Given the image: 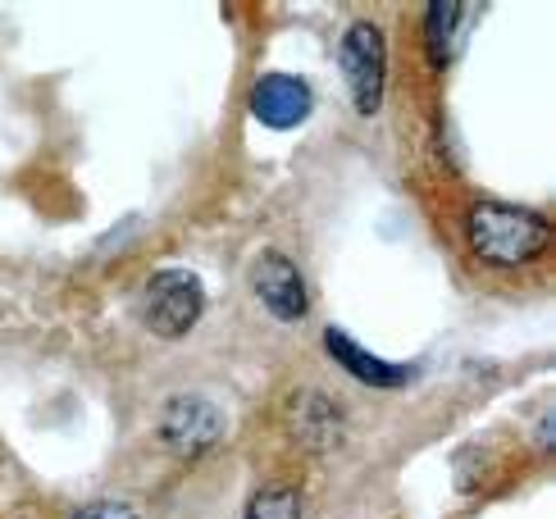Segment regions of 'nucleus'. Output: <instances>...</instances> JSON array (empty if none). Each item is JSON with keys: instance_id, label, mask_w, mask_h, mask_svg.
<instances>
[{"instance_id": "6e6552de", "label": "nucleus", "mask_w": 556, "mask_h": 519, "mask_svg": "<svg viewBox=\"0 0 556 519\" xmlns=\"http://www.w3.org/2000/svg\"><path fill=\"white\" fill-rule=\"evenodd\" d=\"M324 346H329V356L346 369V374H356L361 383H369V388H379V392H392V388H402L415 369H406V365H388V360H379V356H369V351H361L346 333H324Z\"/></svg>"}, {"instance_id": "0eeeda50", "label": "nucleus", "mask_w": 556, "mask_h": 519, "mask_svg": "<svg viewBox=\"0 0 556 519\" xmlns=\"http://www.w3.org/2000/svg\"><path fill=\"white\" fill-rule=\"evenodd\" d=\"M470 18H475V10L456 5V0H438V5H429V14H425L429 64L447 68L460 55V46H466V37H470Z\"/></svg>"}, {"instance_id": "f03ea898", "label": "nucleus", "mask_w": 556, "mask_h": 519, "mask_svg": "<svg viewBox=\"0 0 556 519\" xmlns=\"http://www.w3.org/2000/svg\"><path fill=\"white\" fill-rule=\"evenodd\" d=\"M201 311H205V288H201V278L188 274V269H160L142 292V319L160 338L192 333Z\"/></svg>"}, {"instance_id": "39448f33", "label": "nucleus", "mask_w": 556, "mask_h": 519, "mask_svg": "<svg viewBox=\"0 0 556 519\" xmlns=\"http://www.w3.org/2000/svg\"><path fill=\"white\" fill-rule=\"evenodd\" d=\"M219 429H224V415L205 396H178V401H169L165 419H160V438L182 456L205 452V446L219 438Z\"/></svg>"}, {"instance_id": "1a4fd4ad", "label": "nucleus", "mask_w": 556, "mask_h": 519, "mask_svg": "<svg viewBox=\"0 0 556 519\" xmlns=\"http://www.w3.org/2000/svg\"><path fill=\"white\" fill-rule=\"evenodd\" d=\"M242 519H301V497L292 488H274V492H261L256 502L247 506Z\"/></svg>"}, {"instance_id": "423d86ee", "label": "nucleus", "mask_w": 556, "mask_h": 519, "mask_svg": "<svg viewBox=\"0 0 556 519\" xmlns=\"http://www.w3.org/2000/svg\"><path fill=\"white\" fill-rule=\"evenodd\" d=\"M311 105H315L311 87L292 74H265L256 91H251V114L265 128H296L311 114Z\"/></svg>"}, {"instance_id": "f257e3e1", "label": "nucleus", "mask_w": 556, "mask_h": 519, "mask_svg": "<svg viewBox=\"0 0 556 519\" xmlns=\"http://www.w3.org/2000/svg\"><path fill=\"white\" fill-rule=\"evenodd\" d=\"M466 238H470L475 255L493 260V265H525V260H539L547 251L552 228L543 215H534V210L483 201L470 210Z\"/></svg>"}, {"instance_id": "20e7f679", "label": "nucleus", "mask_w": 556, "mask_h": 519, "mask_svg": "<svg viewBox=\"0 0 556 519\" xmlns=\"http://www.w3.org/2000/svg\"><path fill=\"white\" fill-rule=\"evenodd\" d=\"M251 288H256L261 305L274 319L296 324L301 315H306V282H301V269L292 265L288 255L265 251L256 265H251Z\"/></svg>"}, {"instance_id": "9d476101", "label": "nucleus", "mask_w": 556, "mask_h": 519, "mask_svg": "<svg viewBox=\"0 0 556 519\" xmlns=\"http://www.w3.org/2000/svg\"><path fill=\"white\" fill-rule=\"evenodd\" d=\"M74 519H137V510L128 502H91L83 506Z\"/></svg>"}, {"instance_id": "7ed1b4c3", "label": "nucleus", "mask_w": 556, "mask_h": 519, "mask_svg": "<svg viewBox=\"0 0 556 519\" xmlns=\"http://www.w3.org/2000/svg\"><path fill=\"white\" fill-rule=\"evenodd\" d=\"M342 74L346 87H352V105L361 114H375L383 105V74H388V60H383V33L375 23H352L342 37Z\"/></svg>"}]
</instances>
